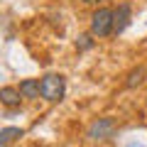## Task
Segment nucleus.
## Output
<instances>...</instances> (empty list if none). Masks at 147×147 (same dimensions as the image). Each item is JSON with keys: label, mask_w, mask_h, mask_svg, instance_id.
<instances>
[{"label": "nucleus", "mask_w": 147, "mask_h": 147, "mask_svg": "<svg viewBox=\"0 0 147 147\" xmlns=\"http://www.w3.org/2000/svg\"><path fill=\"white\" fill-rule=\"evenodd\" d=\"M39 86H42V98L52 100V103L54 100H61L64 93H66V79L61 74H44Z\"/></svg>", "instance_id": "obj_1"}, {"label": "nucleus", "mask_w": 147, "mask_h": 147, "mask_svg": "<svg viewBox=\"0 0 147 147\" xmlns=\"http://www.w3.org/2000/svg\"><path fill=\"white\" fill-rule=\"evenodd\" d=\"M113 25H115V10L110 7H98L91 15V34L96 37H108L113 32Z\"/></svg>", "instance_id": "obj_2"}, {"label": "nucleus", "mask_w": 147, "mask_h": 147, "mask_svg": "<svg viewBox=\"0 0 147 147\" xmlns=\"http://www.w3.org/2000/svg\"><path fill=\"white\" fill-rule=\"evenodd\" d=\"M88 140L93 142H108L110 137H115V120L113 118H98L88 125Z\"/></svg>", "instance_id": "obj_3"}, {"label": "nucleus", "mask_w": 147, "mask_h": 147, "mask_svg": "<svg viewBox=\"0 0 147 147\" xmlns=\"http://www.w3.org/2000/svg\"><path fill=\"white\" fill-rule=\"evenodd\" d=\"M130 20H132V7L127 5V3L118 5V10H115V25H113V32H115V34L125 32V30H127V25H130Z\"/></svg>", "instance_id": "obj_4"}, {"label": "nucleus", "mask_w": 147, "mask_h": 147, "mask_svg": "<svg viewBox=\"0 0 147 147\" xmlns=\"http://www.w3.org/2000/svg\"><path fill=\"white\" fill-rule=\"evenodd\" d=\"M20 93H22V98L34 100L42 96V86H39L37 79H25V81H20Z\"/></svg>", "instance_id": "obj_5"}, {"label": "nucleus", "mask_w": 147, "mask_h": 147, "mask_svg": "<svg viewBox=\"0 0 147 147\" xmlns=\"http://www.w3.org/2000/svg\"><path fill=\"white\" fill-rule=\"evenodd\" d=\"M20 88H15V86H3L0 88V100H3V105H7V108H15V105H20Z\"/></svg>", "instance_id": "obj_6"}, {"label": "nucleus", "mask_w": 147, "mask_h": 147, "mask_svg": "<svg viewBox=\"0 0 147 147\" xmlns=\"http://www.w3.org/2000/svg\"><path fill=\"white\" fill-rule=\"evenodd\" d=\"M25 135V130L22 127H3L0 130V147H7L10 142H15L17 137Z\"/></svg>", "instance_id": "obj_7"}, {"label": "nucleus", "mask_w": 147, "mask_h": 147, "mask_svg": "<svg viewBox=\"0 0 147 147\" xmlns=\"http://www.w3.org/2000/svg\"><path fill=\"white\" fill-rule=\"evenodd\" d=\"M142 81H145V66H137V69H132V71L127 74L125 86H127V88H135V86H140Z\"/></svg>", "instance_id": "obj_8"}, {"label": "nucleus", "mask_w": 147, "mask_h": 147, "mask_svg": "<svg viewBox=\"0 0 147 147\" xmlns=\"http://www.w3.org/2000/svg\"><path fill=\"white\" fill-rule=\"evenodd\" d=\"M76 47H79V49H91V47H93V39H91L88 34H81L79 42H76Z\"/></svg>", "instance_id": "obj_9"}, {"label": "nucleus", "mask_w": 147, "mask_h": 147, "mask_svg": "<svg viewBox=\"0 0 147 147\" xmlns=\"http://www.w3.org/2000/svg\"><path fill=\"white\" fill-rule=\"evenodd\" d=\"M86 5H98V3H105V0H84Z\"/></svg>", "instance_id": "obj_10"}]
</instances>
